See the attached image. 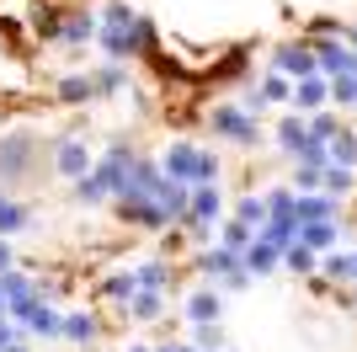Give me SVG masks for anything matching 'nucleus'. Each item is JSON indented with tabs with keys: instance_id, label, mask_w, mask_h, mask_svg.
<instances>
[{
	"instance_id": "nucleus-1",
	"label": "nucleus",
	"mask_w": 357,
	"mask_h": 352,
	"mask_svg": "<svg viewBox=\"0 0 357 352\" xmlns=\"http://www.w3.org/2000/svg\"><path fill=\"white\" fill-rule=\"evenodd\" d=\"M43 139L32 129H11V133H0V187H27L32 176L43 171ZM54 171V166H48Z\"/></svg>"
},
{
	"instance_id": "nucleus-2",
	"label": "nucleus",
	"mask_w": 357,
	"mask_h": 352,
	"mask_svg": "<svg viewBox=\"0 0 357 352\" xmlns=\"http://www.w3.org/2000/svg\"><path fill=\"white\" fill-rule=\"evenodd\" d=\"M160 171L171 176V182H181V187H192V182H219V155H208L203 145H171L160 155Z\"/></svg>"
},
{
	"instance_id": "nucleus-3",
	"label": "nucleus",
	"mask_w": 357,
	"mask_h": 352,
	"mask_svg": "<svg viewBox=\"0 0 357 352\" xmlns=\"http://www.w3.org/2000/svg\"><path fill=\"white\" fill-rule=\"evenodd\" d=\"M208 133H219V139H229V145H245L251 149L256 139H261V123H256V112L251 107H213L208 112Z\"/></svg>"
},
{
	"instance_id": "nucleus-4",
	"label": "nucleus",
	"mask_w": 357,
	"mask_h": 352,
	"mask_svg": "<svg viewBox=\"0 0 357 352\" xmlns=\"http://www.w3.org/2000/svg\"><path fill=\"white\" fill-rule=\"evenodd\" d=\"M48 166H54V176L75 182V176H86L96 166V155L86 149V139H59V145H48Z\"/></svg>"
},
{
	"instance_id": "nucleus-5",
	"label": "nucleus",
	"mask_w": 357,
	"mask_h": 352,
	"mask_svg": "<svg viewBox=\"0 0 357 352\" xmlns=\"http://www.w3.org/2000/svg\"><path fill=\"white\" fill-rule=\"evenodd\" d=\"M272 70L288 75V80H304V75H320V59H314V43H283L272 54Z\"/></svg>"
},
{
	"instance_id": "nucleus-6",
	"label": "nucleus",
	"mask_w": 357,
	"mask_h": 352,
	"mask_svg": "<svg viewBox=\"0 0 357 352\" xmlns=\"http://www.w3.org/2000/svg\"><path fill=\"white\" fill-rule=\"evenodd\" d=\"M187 219H203V224H219L224 219L219 182H192V187H187Z\"/></svg>"
},
{
	"instance_id": "nucleus-7",
	"label": "nucleus",
	"mask_w": 357,
	"mask_h": 352,
	"mask_svg": "<svg viewBox=\"0 0 357 352\" xmlns=\"http://www.w3.org/2000/svg\"><path fill=\"white\" fill-rule=\"evenodd\" d=\"M294 214H298V224H310V219H342V198H331L326 187L298 192V198H294Z\"/></svg>"
},
{
	"instance_id": "nucleus-8",
	"label": "nucleus",
	"mask_w": 357,
	"mask_h": 352,
	"mask_svg": "<svg viewBox=\"0 0 357 352\" xmlns=\"http://www.w3.org/2000/svg\"><path fill=\"white\" fill-rule=\"evenodd\" d=\"M96 331H102V321H96L91 309H64V315H59V337L70 342V347H91Z\"/></svg>"
},
{
	"instance_id": "nucleus-9",
	"label": "nucleus",
	"mask_w": 357,
	"mask_h": 352,
	"mask_svg": "<svg viewBox=\"0 0 357 352\" xmlns=\"http://www.w3.org/2000/svg\"><path fill=\"white\" fill-rule=\"evenodd\" d=\"M240 262H245V272H251V278H267V272H278V267H283V251L272 246V240H261V235H251V246L240 251Z\"/></svg>"
},
{
	"instance_id": "nucleus-10",
	"label": "nucleus",
	"mask_w": 357,
	"mask_h": 352,
	"mask_svg": "<svg viewBox=\"0 0 357 352\" xmlns=\"http://www.w3.org/2000/svg\"><path fill=\"white\" fill-rule=\"evenodd\" d=\"M22 337H38V342L59 337V305H54V299H38V305L22 315Z\"/></svg>"
},
{
	"instance_id": "nucleus-11",
	"label": "nucleus",
	"mask_w": 357,
	"mask_h": 352,
	"mask_svg": "<svg viewBox=\"0 0 357 352\" xmlns=\"http://www.w3.org/2000/svg\"><path fill=\"white\" fill-rule=\"evenodd\" d=\"M235 267H240V256H235L229 246H219V240H208V246L197 251V272H203V278H213V283H224Z\"/></svg>"
},
{
	"instance_id": "nucleus-12",
	"label": "nucleus",
	"mask_w": 357,
	"mask_h": 352,
	"mask_svg": "<svg viewBox=\"0 0 357 352\" xmlns=\"http://www.w3.org/2000/svg\"><path fill=\"white\" fill-rule=\"evenodd\" d=\"M288 102L298 107V112H320V107L331 102V80L326 75H304V80H294V96Z\"/></svg>"
},
{
	"instance_id": "nucleus-13",
	"label": "nucleus",
	"mask_w": 357,
	"mask_h": 352,
	"mask_svg": "<svg viewBox=\"0 0 357 352\" xmlns=\"http://www.w3.org/2000/svg\"><path fill=\"white\" fill-rule=\"evenodd\" d=\"M298 240L310 251H336L342 246V219H310V224H298Z\"/></svg>"
},
{
	"instance_id": "nucleus-14",
	"label": "nucleus",
	"mask_w": 357,
	"mask_h": 352,
	"mask_svg": "<svg viewBox=\"0 0 357 352\" xmlns=\"http://www.w3.org/2000/svg\"><path fill=\"white\" fill-rule=\"evenodd\" d=\"M59 43H70V48L96 43V16H91V11H64V22H59Z\"/></svg>"
},
{
	"instance_id": "nucleus-15",
	"label": "nucleus",
	"mask_w": 357,
	"mask_h": 352,
	"mask_svg": "<svg viewBox=\"0 0 357 352\" xmlns=\"http://www.w3.org/2000/svg\"><path fill=\"white\" fill-rule=\"evenodd\" d=\"M134 278H139V288H160V293H171V288H176V267L165 262V256H149V262L134 267Z\"/></svg>"
},
{
	"instance_id": "nucleus-16",
	"label": "nucleus",
	"mask_w": 357,
	"mask_h": 352,
	"mask_svg": "<svg viewBox=\"0 0 357 352\" xmlns=\"http://www.w3.org/2000/svg\"><path fill=\"white\" fill-rule=\"evenodd\" d=\"M123 315H128V321H139V325L160 321V315H165V293H160V288H139L134 299L123 305Z\"/></svg>"
},
{
	"instance_id": "nucleus-17",
	"label": "nucleus",
	"mask_w": 357,
	"mask_h": 352,
	"mask_svg": "<svg viewBox=\"0 0 357 352\" xmlns=\"http://www.w3.org/2000/svg\"><path fill=\"white\" fill-rule=\"evenodd\" d=\"M219 309H224V299H219V288H192L187 293V325H197V321H219Z\"/></svg>"
},
{
	"instance_id": "nucleus-18",
	"label": "nucleus",
	"mask_w": 357,
	"mask_h": 352,
	"mask_svg": "<svg viewBox=\"0 0 357 352\" xmlns=\"http://www.w3.org/2000/svg\"><path fill=\"white\" fill-rule=\"evenodd\" d=\"M139 293V278H134V267H118V272H107L102 278V299H112V305H128V299H134ZM123 321H128V315H123Z\"/></svg>"
},
{
	"instance_id": "nucleus-19",
	"label": "nucleus",
	"mask_w": 357,
	"mask_h": 352,
	"mask_svg": "<svg viewBox=\"0 0 357 352\" xmlns=\"http://www.w3.org/2000/svg\"><path fill=\"white\" fill-rule=\"evenodd\" d=\"M91 80H96V96H123V91H128V70H123V59H107L102 70H91Z\"/></svg>"
},
{
	"instance_id": "nucleus-20",
	"label": "nucleus",
	"mask_w": 357,
	"mask_h": 352,
	"mask_svg": "<svg viewBox=\"0 0 357 352\" xmlns=\"http://www.w3.org/2000/svg\"><path fill=\"white\" fill-rule=\"evenodd\" d=\"M27 224H32V208H27V203H16L11 192H6V198H0V235L11 240V235H22Z\"/></svg>"
},
{
	"instance_id": "nucleus-21",
	"label": "nucleus",
	"mask_w": 357,
	"mask_h": 352,
	"mask_svg": "<svg viewBox=\"0 0 357 352\" xmlns=\"http://www.w3.org/2000/svg\"><path fill=\"white\" fill-rule=\"evenodd\" d=\"M320 187H326L331 198H347V192L357 187V166H336V161H326V171H320Z\"/></svg>"
},
{
	"instance_id": "nucleus-22",
	"label": "nucleus",
	"mask_w": 357,
	"mask_h": 352,
	"mask_svg": "<svg viewBox=\"0 0 357 352\" xmlns=\"http://www.w3.org/2000/svg\"><path fill=\"white\" fill-rule=\"evenodd\" d=\"M102 198H112V187H107V176L96 171V166H91L86 176H75V203H102Z\"/></svg>"
},
{
	"instance_id": "nucleus-23",
	"label": "nucleus",
	"mask_w": 357,
	"mask_h": 352,
	"mask_svg": "<svg viewBox=\"0 0 357 352\" xmlns=\"http://www.w3.org/2000/svg\"><path fill=\"white\" fill-rule=\"evenodd\" d=\"M326 161H336V166H357V133L347 129V123L326 139Z\"/></svg>"
},
{
	"instance_id": "nucleus-24",
	"label": "nucleus",
	"mask_w": 357,
	"mask_h": 352,
	"mask_svg": "<svg viewBox=\"0 0 357 352\" xmlns=\"http://www.w3.org/2000/svg\"><path fill=\"white\" fill-rule=\"evenodd\" d=\"M320 272H326L331 283H347V288H352V283H357V262H352V251H326Z\"/></svg>"
},
{
	"instance_id": "nucleus-25",
	"label": "nucleus",
	"mask_w": 357,
	"mask_h": 352,
	"mask_svg": "<svg viewBox=\"0 0 357 352\" xmlns=\"http://www.w3.org/2000/svg\"><path fill=\"white\" fill-rule=\"evenodd\" d=\"M91 96H96V80H91V75L86 70H80V75H64V80H59V102H91Z\"/></svg>"
},
{
	"instance_id": "nucleus-26",
	"label": "nucleus",
	"mask_w": 357,
	"mask_h": 352,
	"mask_svg": "<svg viewBox=\"0 0 357 352\" xmlns=\"http://www.w3.org/2000/svg\"><path fill=\"white\" fill-rule=\"evenodd\" d=\"M283 267L288 272H314V267H320V251H310L304 240H294V246H283Z\"/></svg>"
},
{
	"instance_id": "nucleus-27",
	"label": "nucleus",
	"mask_w": 357,
	"mask_h": 352,
	"mask_svg": "<svg viewBox=\"0 0 357 352\" xmlns=\"http://www.w3.org/2000/svg\"><path fill=\"white\" fill-rule=\"evenodd\" d=\"M59 22H64V11H54V6H38V11H32V32H38L43 43H59Z\"/></svg>"
},
{
	"instance_id": "nucleus-28",
	"label": "nucleus",
	"mask_w": 357,
	"mask_h": 352,
	"mask_svg": "<svg viewBox=\"0 0 357 352\" xmlns=\"http://www.w3.org/2000/svg\"><path fill=\"white\" fill-rule=\"evenodd\" d=\"M251 224H240V219H229V224H219V235H213V240H219V246H229V251H235V256H240V251H245V246H251Z\"/></svg>"
},
{
	"instance_id": "nucleus-29",
	"label": "nucleus",
	"mask_w": 357,
	"mask_h": 352,
	"mask_svg": "<svg viewBox=\"0 0 357 352\" xmlns=\"http://www.w3.org/2000/svg\"><path fill=\"white\" fill-rule=\"evenodd\" d=\"M235 219L251 224V230H261V224H267V198H240V203H235Z\"/></svg>"
},
{
	"instance_id": "nucleus-30",
	"label": "nucleus",
	"mask_w": 357,
	"mask_h": 352,
	"mask_svg": "<svg viewBox=\"0 0 357 352\" xmlns=\"http://www.w3.org/2000/svg\"><path fill=\"white\" fill-rule=\"evenodd\" d=\"M192 347H203V352H219V347H224V331H219V321H197V325H192Z\"/></svg>"
},
{
	"instance_id": "nucleus-31",
	"label": "nucleus",
	"mask_w": 357,
	"mask_h": 352,
	"mask_svg": "<svg viewBox=\"0 0 357 352\" xmlns=\"http://www.w3.org/2000/svg\"><path fill=\"white\" fill-rule=\"evenodd\" d=\"M331 102L336 107H357V75H331Z\"/></svg>"
},
{
	"instance_id": "nucleus-32",
	"label": "nucleus",
	"mask_w": 357,
	"mask_h": 352,
	"mask_svg": "<svg viewBox=\"0 0 357 352\" xmlns=\"http://www.w3.org/2000/svg\"><path fill=\"white\" fill-rule=\"evenodd\" d=\"M304 117H310V133H314V139H331V133L342 129V117L326 112V107H320V112H304Z\"/></svg>"
},
{
	"instance_id": "nucleus-33",
	"label": "nucleus",
	"mask_w": 357,
	"mask_h": 352,
	"mask_svg": "<svg viewBox=\"0 0 357 352\" xmlns=\"http://www.w3.org/2000/svg\"><path fill=\"white\" fill-rule=\"evenodd\" d=\"M0 352H32V347H27V337H16V342H6Z\"/></svg>"
},
{
	"instance_id": "nucleus-34",
	"label": "nucleus",
	"mask_w": 357,
	"mask_h": 352,
	"mask_svg": "<svg viewBox=\"0 0 357 352\" xmlns=\"http://www.w3.org/2000/svg\"><path fill=\"white\" fill-rule=\"evenodd\" d=\"M347 32V48H357V22H352V27H342Z\"/></svg>"
},
{
	"instance_id": "nucleus-35",
	"label": "nucleus",
	"mask_w": 357,
	"mask_h": 352,
	"mask_svg": "<svg viewBox=\"0 0 357 352\" xmlns=\"http://www.w3.org/2000/svg\"><path fill=\"white\" fill-rule=\"evenodd\" d=\"M123 352H155V347H144V342H134V347H123Z\"/></svg>"
},
{
	"instance_id": "nucleus-36",
	"label": "nucleus",
	"mask_w": 357,
	"mask_h": 352,
	"mask_svg": "<svg viewBox=\"0 0 357 352\" xmlns=\"http://www.w3.org/2000/svg\"><path fill=\"white\" fill-rule=\"evenodd\" d=\"M352 262H357V246H352Z\"/></svg>"
}]
</instances>
